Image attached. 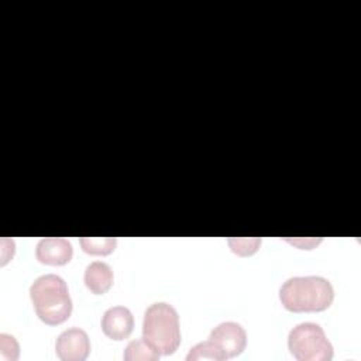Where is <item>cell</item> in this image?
Instances as JSON below:
<instances>
[{"label":"cell","instance_id":"cell-1","mask_svg":"<svg viewBox=\"0 0 361 361\" xmlns=\"http://www.w3.org/2000/svg\"><path fill=\"white\" fill-rule=\"evenodd\" d=\"M282 306L293 313L323 312L334 300L333 285L323 276H292L279 288Z\"/></svg>","mask_w":361,"mask_h":361},{"label":"cell","instance_id":"cell-2","mask_svg":"<svg viewBox=\"0 0 361 361\" xmlns=\"http://www.w3.org/2000/svg\"><path fill=\"white\" fill-rule=\"evenodd\" d=\"M30 298L37 316L45 324H61L72 313L69 289L59 275L45 274L38 276L30 286Z\"/></svg>","mask_w":361,"mask_h":361},{"label":"cell","instance_id":"cell-3","mask_svg":"<svg viewBox=\"0 0 361 361\" xmlns=\"http://www.w3.org/2000/svg\"><path fill=\"white\" fill-rule=\"evenodd\" d=\"M142 338L159 355L173 354L180 344V327L176 309L166 302L152 303L144 313Z\"/></svg>","mask_w":361,"mask_h":361},{"label":"cell","instance_id":"cell-4","mask_svg":"<svg viewBox=\"0 0 361 361\" xmlns=\"http://www.w3.org/2000/svg\"><path fill=\"white\" fill-rule=\"evenodd\" d=\"M288 348L299 361H330L333 345L320 324L305 322L296 324L288 336Z\"/></svg>","mask_w":361,"mask_h":361},{"label":"cell","instance_id":"cell-5","mask_svg":"<svg viewBox=\"0 0 361 361\" xmlns=\"http://www.w3.org/2000/svg\"><path fill=\"white\" fill-rule=\"evenodd\" d=\"M209 338L220 348L226 360L240 355L247 345V333L240 323L223 322L217 324Z\"/></svg>","mask_w":361,"mask_h":361},{"label":"cell","instance_id":"cell-6","mask_svg":"<svg viewBox=\"0 0 361 361\" xmlns=\"http://www.w3.org/2000/svg\"><path fill=\"white\" fill-rule=\"evenodd\" d=\"M55 351L62 361H83L90 353L87 333L79 327L63 330L55 341Z\"/></svg>","mask_w":361,"mask_h":361},{"label":"cell","instance_id":"cell-7","mask_svg":"<svg viewBox=\"0 0 361 361\" xmlns=\"http://www.w3.org/2000/svg\"><path fill=\"white\" fill-rule=\"evenodd\" d=\"M73 248L69 240L63 237H45L37 243L35 257L41 264L59 267L72 259Z\"/></svg>","mask_w":361,"mask_h":361},{"label":"cell","instance_id":"cell-8","mask_svg":"<svg viewBox=\"0 0 361 361\" xmlns=\"http://www.w3.org/2000/svg\"><path fill=\"white\" fill-rule=\"evenodd\" d=\"M134 317L126 306H111L102 317V330L111 340H124L133 333Z\"/></svg>","mask_w":361,"mask_h":361},{"label":"cell","instance_id":"cell-9","mask_svg":"<svg viewBox=\"0 0 361 361\" xmlns=\"http://www.w3.org/2000/svg\"><path fill=\"white\" fill-rule=\"evenodd\" d=\"M83 281L86 288L94 295L106 293L114 281V274L111 267L103 261H93L90 262L83 275Z\"/></svg>","mask_w":361,"mask_h":361},{"label":"cell","instance_id":"cell-10","mask_svg":"<svg viewBox=\"0 0 361 361\" xmlns=\"http://www.w3.org/2000/svg\"><path fill=\"white\" fill-rule=\"evenodd\" d=\"M159 357V353H157L144 338L130 341L123 354L126 361H157Z\"/></svg>","mask_w":361,"mask_h":361},{"label":"cell","instance_id":"cell-11","mask_svg":"<svg viewBox=\"0 0 361 361\" xmlns=\"http://www.w3.org/2000/svg\"><path fill=\"white\" fill-rule=\"evenodd\" d=\"M80 247L90 255H109L116 250V237H80Z\"/></svg>","mask_w":361,"mask_h":361},{"label":"cell","instance_id":"cell-12","mask_svg":"<svg viewBox=\"0 0 361 361\" xmlns=\"http://www.w3.org/2000/svg\"><path fill=\"white\" fill-rule=\"evenodd\" d=\"M188 361H196V360H214V361H223L226 360L224 354L220 351V348L209 338L206 341H200L190 347L189 353L186 354Z\"/></svg>","mask_w":361,"mask_h":361},{"label":"cell","instance_id":"cell-13","mask_svg":"<svg viewBox=\"0 0 361 361\" xmlns=\"http://www.w3.org/2000/svg\"><path fill=\"white\" fill-rule=\"evenodd\" d=\"M20 357V345L14 336L1 333L0 334V358L16 361Z\"/></svg>","mask_w":361,"mask_h":361},{"label":"cell","instance_id":"cell-14","mask_svg":"<svg viewBox=\"0 0 361 361\" xmlns=\"http://www.w3.org/2000/svg\"><path fill=\"white\" fill-rule=\"evenodd\" d=\"M228 244L233 252L238 255H251L258 250L261 238H228Z\"/></svg>","mask_w":361,"mask_h":361}]
</instances>
